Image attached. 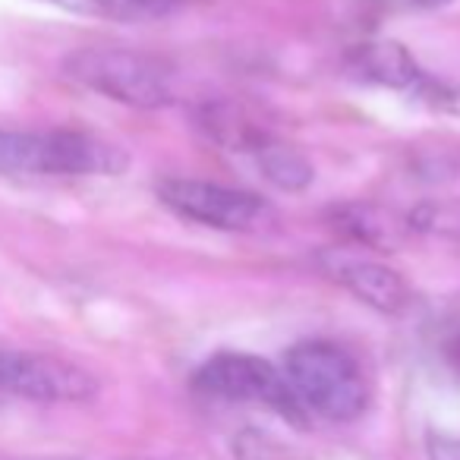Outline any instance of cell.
<instances>
[{"instance_id": "1", "label": "cell", "mask_w": 460, "mask_h": 460, "mask_svg": "<svg viewBox=\"0 0 460 460\" xmlns=\"http://www.w3.org/2000/svg\"><path fill=\"white\" fill-rule=\"evenodd\" d=\"M129 155L108 139L79 129H10L0 127V177H117Z\"/></svg>"}, {"instance_id": "2", "label": "cell", "mask_w": 460, "mask_h": 460, "mask_svg": "<svg viewBox=\"0 0 460 460\" xmlns=\"http://www.w3.org/2000/svg\"><path fill=\"white\" fill-rule=\"evenodd\" d=\"M64 73L83 89L136 111L167 108L177 98L171 64L129 48H79L66 54Z\"/></svg>"}, {"instance_id": "3", "label": "cell", "mask_w": 460, "mask_h": 460, "mask_svg": "<svg viewBox=\"0 0 460 460\" xmlns=\"http://www.w3.org/2000/svg\"><path fill=\"white\" fill-rule=\"evenodd\" d=\"M284 378L303 410L332 422H350L369 403V388L359 363L332 341H303L284 359Z\"/></svg>"}, {"instance_id": "4", "label": "cell", "mask_w": 460, "mask_h": 460, "mask_svg": "<svg viewBox=\"0 0 460 460\" xmlns=\"http://www.w3.org/2000/svg\"><path fill=\"white\" fill-rule=\"evenodd\" d=\"M196 391L221 401H243V403H265L284 420L303 426V403L290 391L284 372H278L269 359L252 357V353H217L202 369L192 376Z\"/></svg>"}, {"instance_id": "5", "label": "cell", "mask_w": 460, "mask_h": 460, "mask_svg": "<svg viewBox=\"0 0 460 460\" xmlns=\"http://www.w3.org/2000/svg\"><path fill=\"white\" fill-rule=\"evenodd\" d=\"M158 199L173 215L215 230H256L271 217V205L256 192L230 190L208 180L167 177L158 183Z\"/></svg>"}, {"instance_id": "6", "label": "cell", "mask_w": 460, "mask_h": 460, "mask_svg": "<svg viewBox=\"0 0 460 460\" xmlns=\"http://www.w3.org/2000/svg\"><path fill=\"white\" fill-rule=\"evenodd\" d=\"M0 394L35 403H83L98 394V378L70 359L0 347Z\"/></svg>"}, {"instance_id": "7", "label": "cell", "mask_w": 460, "mask_h": 460, "mask_svg": "<svg viewBox=\"0 0 460 460\" xmlns=\"http://www.w3.org/2000/svg\"><path fill=\"white\" fill-rule=\"evenodd\" d=\"M319 265L347 294H353L359 303H366L382 315H397L410 300L403 278L376 259L357 256L350 250H328L319 256Z\"/></svg>"}, {"instance_id": "8", "label": "cell", "mask_w": 460, "mask_h": 460, "mask_svg": "<svg viewBox=\"0 0 460 460\" xmlns=\"http://www.w3.org/2000/svg\"><path fill=\"white\" fill-rule=\"evenodd\" d=\"M328 224L338 237H344L350 246H359V250H372V252H397L410 237L407 217L397 215L394 208H385L378 202H341L332 205L325 211Z\"/></svg>"}, {"instance_id": "9", "label": "cell", "mask_w": 460, "mask_h": 460, "mask_svg": "<svg viewBox=\"0 0 460 460\" xmlns=\"http://www.w3.org/2000/svg\"><path fill=\"white\" fill-rule=\"evenodd\" d=\"M350 76L363 79V83L382 85V89L394 92H413L420 85V79L426 76L422 66L413 60V54L391 39H376L353 45L344 58Z\"/></svg>"}, {"instance_id": "10", "label": "cell", "mask_w": 460, "mask_h": 460, "mask_svg": "<svg viewBox=\"0 0 460 460\" xmlns=\"http://www.w3.org/2000/svg\"><path fill=\"white\" fill-rule=\"evenodd\" d=\"M192 127L215 146L227 148V152H250L256 155L265 142L271 139V133L250 114L246 108L234 102H202L192 111Z\"/></svg>"}, {"instance_id": "11", "label": "cell", "mask_w": 460, "mask_h": 460, "mask_svg": "<svg viewBox=\"0 0 460 460\" xmlns=\"http://www.w3.org/2000/svg\"><path fill=\"white\" fill-rule=\"evenodd\" d=\"M58 10L108 22H155L183 10L190 0H41Z\"/></svg>"}, {"instance_id": "12", "label": "cell", "mask_w": 460, "mask_h": 460, "mask_svg": "<svg viewBox=\"0 0 460 460\" xmlns=\"http://www.w3.org/2000/svg\"><path fill=\"white\" fill-rule=\"evenodd\" d=\"M256 164L262 171V177L281 192H303L315 180L313 161L300 148L288 146V142L275 139V136L256 152Z\"/></svg>"}, {"instance_id": "13", "label": "cell", "mask_w": 460, "mask_h": 460, "mask_svg": "<svg viewBox=\"0 0 460 460\" xmlns=\"http://www.w3.org/2000/svg\"><path fill=\"white\" fill-rule=\"evenodd\" d=\"M407 224L413 234H438V237H457L460 234V202H422L407 215Z\"/></svg>"}, {"instance_id": "14", "label": "cell", "mask_w": 460, "mask_h": 460, "mask_svg": "<svg viewBox=\"0 0 460 460\" xmlns=\"http://www.w3.org/2000/svg\"><path fill=\"white\" fill-rule=\"evenodd\" d=\"M413 95L420 98V102H426L429 108H435V111L460 114V89H457V85L441 83V79H432L429 73L420 79V85L413 89Z\"/></svg>"}, {"instance_id": "15", "label": "cell", "mask_w": 460, "mask_h": 460, "mask_svg": "<svg viewBox=\"0 0 460 460\" xmlns=\"http://www.w3.org/2000/svg\"><path fill=\"white\" fill-rule=\"evenodd\" d=\"M438 353L445 359V366L460 378V315L451 322H445L441 328V338H438Z\"/></svg>"}, {"instance_id": "16", "label": "cell", "mask_w": 460, "mask_h": 460, "mask_svg": "<svg viewBox=\"0 0 460 460\" xmlns=\"http://www.w3.org/2000/svg\"><path fill=\"white\" fill-rule=\"evenodd\" d=\"M429 460H460V438L457 435H441L432 432L426 441Z\"/></svg>"}, {"instance_id": "17", "label": "cell", "mask_w": 460, "mask_h": 460, "mask_svg": "<svg viewBox=\"0 0 460 460\" xmlns=\"http://www.w3.org/2000/svg\"><path fill=\"white\" fill-rule=\"evenodd\" d=\"M391 4H403V7H413V10H438L451 0H391Z\"/></svg>"}]
</instances>
